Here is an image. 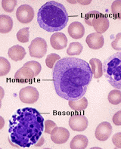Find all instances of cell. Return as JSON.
<instances>
[{"instance_id": "obj_12", "label": "cell", "mask_w": 121, "mask_h": 149, "mask_svg": "<svg viewBox=\"0 0 121 149\" xmlns=\"http://www.w3.org/2000/svg\"><path fill=\"white\" fill-rule=\"evenodd\" d=\"M67 38L63 33H55L50 38V43L51 47L55 50H61L67 47Z\"/></svg>"}, {"instance_id": "obj_33", "label": "cell", "mask_w": 121, "mask_h": 149, "mask_svg": "<svg viewBox=\"0 0 121 149\" xmlns=\"http://www.w3.org/2000/svg\"><path fill=\"white\" fill-rule=\"evenodd\" d=\"M112 120L116 126H121V110L113 115Z\"/></svg>"}, {"instance_id": "obj_26", "label": "cell", "mask_w": 121, "mask_h": 149, "mask_svg": "<svg viewBox=\"0 0 121 149\" xmlns=\"http://www.w3.org/2000/svg\"><path fill=\"white\" fill-rule=\"evenodd\" d=\"M111 12L116 19H121V0L113 1L111 5Z\"/></svg>"}, {"instance_id": "obj_34", "label": "cell", "mask_w": 121, "mask_h": 149, "mask_svg": "<svg viewBox=\"0 0 121 149\" xmlns=\"http://www.w3.org/2000/svg\"><path fill=\"white\" fill-rule=\"evenodd\" d=\"M44 142H45V139H44V137L42 136H41V138L40 139V140L38 141L37 143L35 145V146H37V147H40V146H42L44 144Z\"/></svg>"}, {"instance_id": "obj_10", "label": "cell", "mask_w": 121, "mask_h": 149, "mask_svg": "<svg viewBox=\"0 0 121 149\" xmlns=\"http://www.w3.org/2000/svg\"><path fill=\"white\" fill-rule=\"evenodd\" d=\"M51 139L55 144H64L70 138V132L64 127H56L52 130L51 134Z\"/></svg>"}, {"instance_id": "obj_28", "label": "cell", "mask_w": 121, "mask_h": 149, "mask_svg": "<svg viewBox=\"0 0 121 149\" xmlns=\"http://www.w3.org/2000/svg\"><path fill=\"white\" fill-rule=\"evenodd\" d=\"M100 15L101 13L98 11H89V12H88V13L85 15V17H84L85 22L86 23V24H88L89 26H92V21H94L95 19L97 17H98Z\"/></svg>"}, {"instance_id": "obj_13", "label": "cell", "mask_w": 121, "mask_h": 149, "mask_svg": "<svg viewBox=\"0 0 121 149\" xmlns=\"http://www.w3.org/2000/svg\"><path fill=\"white\" fill-rule=\"evenodd\" d=\"M67 31L70 37L74 40H79L84 36L85 27L79 21H74L69 25Z\"/></svg>"}, {"instance_id": "obj_20", "label": "cell", "mask_w": 121, "mask_h": 149, "mask_svg": "<svg viewBox=\"0 0 121 149\" xmlns=\"http://www.w3.org/2000/svg\"><path fill=\"white\" fill-rule=\"evenodd\" d=\"M68 104L70 108L75 111H82L86 109L88 106V100L86 97H83L78 101H69Z\"/></svg>"}, {"instance_id": "obj_18", "label": "cell", "mask_w": 121, "mask_h": 149, "mask_svg": "<svg viewBox=\"0 0 121 149\" xmlns=\"http://www.w3.org/2000/svg\"><path fill=\"white\" fill-rule=\"evenodd\" d=\"M91 69L92 71L93 77L95 79L102 77L103 76V63L98 58H91L89 61Z\"/></svg>"}, {"instance_id": "obj_8", "label": "cell", "mask_w": 121, "mask_h": 149, "mask_svg": "<svg viewBox=\"0 0 121 149\" xmlns=\"http://www.w3.org/2000/svg\"><path fill=\"white\" fill-rule=\"evenodd\" d=\"M16 17L22 24L30 23L34 17L33 8L29 5H22L16 11Z\"/></svg>"}, {"instance_id": "obj_23", "label": "cell", "mask_w": 121, "mask_h": 149, "mask_svg": "<svg viewBox=\"0 0 121 149\" xmlns=\"http://www.w3.org/2000/svg\"><path fill=\"white\" fill-rule=\"evenodd\" d=\"M17 40L21 42L25 43L30 40V27H24L18 30L17 33Z\"/></svg>"}, {"instance_id": "obj_32", "label": "cell", "mask_w": 121, "mask_h": 149, "mask_svg": "<svg viewBox=\"0 0 121 149\" xmlns=\"http://www.w3.org/2000/svg\"><path fill=\"white\" fill-rule=\"evenodd\" d=\"M112 142L117 148H121V132H117L112 137Z\"/></svg>"}, {"instance_id": "obj_15", "label": "cell", "mask_w": 121, "mask_h": 149, "mask_svg": "<svg viewBox=\"0 0 121 149\" xmlns=\"http://www.w3.org/2000/svg\"><path fill=\"white\" fill-rule=\"evenodd\" d=\"M36 75L33 70L27 66H24L18 69L15 74V79L21 80L22 82H27L26 80H30L35 78Z\"/></svg>"}, {"instance_id": "obj_19", "label": "cell", "mask_w": 121, "mask_h": 149, "mask_svg": "<svg viewBox=\"0 0 121 149\" xmlns=\"http://www.w3.org/2000/svg\"><path fill=\"white\" fill-rule=\"evenodd\" d=\"M13 27V20L11 17L6 15H0V33H8Z\"/></svg>"}, {"instance_id": "obj_11", "label": "cell", "mask_w": 121, "mask_h": 149, "mask_svg": "<svg viewBox=\"0 0 121 149\" xmlns=\"http://www.w3.org/2000/svg\"><path fill=\"white\" fill-rule=\"evenodd\" d=\"M86 42L90 49L97 50L103 47L104 44V39L102 34L95 32L88 35L86 39Z\"/></svg>"}, {"instance_id": "obj_4", "label": "cell", "mask_w": 121, "mask_h": 149, "mask_svg": "<svg viewBox=\"0 0 121 149\" xmlns=\"http://www.w3.org/2000/svg\"><path fill=\"white\" fill-rule=\"evenodd\" d=\"M103 73L108 83L121 89V52L114 53L103 62Z\"/></svg>"}, {"instance_id": "obj_22", "label": "cell", "mask_w": 121, "mask_h": 149, "mask_svg": "<svg viewBox=\"0 0 121 149\" xmlns=\"http://www.w3.org/2000/svg\"><path fill=\"white\" fill-rule=\"evenodd\" d=\"M108 102L113 105H117L121 103V91L120 89H113L111 91L108 96Z\"/></svg>"}, {"instance_id": "obj_24", "label": "cell", "mask_w": 121, "mask_h": 149, "mask_svg": "<svg viewBox=\"0 0 121 149\" xmlns=\"http://www.w3.org/2000/svg\"><path fill=\"white\" fill-rule=\"evenodd\" d=\"M11 70V64L9 61L4 57H0V76L7 75Z\"/></svg>"}, {"instance_id": "obj_14", "label": "cell", "mask_w": 121, "mask_h": 149, "mask_svg": "<svg viewBox=\"0 0 121 149\" xmlns=\"http://www.w3.org/2000/svg\"><path fill=\"white\" fill-rule=\"evenodd\" d=\"M92 26L94 27L95 32L98 33H104L110 26L109 19L101 14L98 17L92 21Z\"/></svg>"}, {"instance_id": "obj_9", "label": "cell", "mask_w": 121, "mask_h": 149, "mask_svg": "<svg viewBox=\"0 0 121 149\" xmlns=\"http://www.w3.org/2000/svg\"><path fill=\"white\" fill-rule=\"evenodd\" d=\"M112 133V126L109 122L104 121L99 123L95 131V136L100 142L108 140Z\"/></svg>"}, {"instance_id": "obj_25", "label": "cell", "mask_w": 121, "mask_h": 149, "mask_svg": "<svg viewBox=\"0 0 121 149\" xmlns=\"http://www.w3.org/2000/svg\"><path fill=\"white\" fill-rule=\"evenodd\" d=\"M61 59V58L60 55H58V54H55V53H51L45 58V64L49 68L53 69L57 61H58Z\"/></svg>"}, {"instance_id": "obj_31", "label": "cell", "mask_w": 121, "mask_h": 149, "mask_svg": "<svg viewBox=\"0 0 121 149\" xmlns=\"http://www.w3.org/2000/svg\"><path fill=\"white\" fill-rule=\"evenodd\" d=\"M45 130H44V132L45 133H49V134H51L52 130L55 127H57V124L52 120H45Z\"/></svg>"}, {"instance_id": "obj_2", "label": "cell", "mask_w": 121, "mask_h": 149, "mask_svg": "<svg viewBox=\"0 0 121 149\" xmlns=\"http://www.w3.org/2000/svg\"><path fill=\"white\" fill-rule=\"evenodd\" d=\"M45 120L33 108L17 110L8 122L9 140L14 146L30 148L35 146L42 136Z\"/></svg>"}, {"instance_id": "obj_7", "label": "cell", "mask_w": 121, "mask_h": 149, "mask_svg": "<svg viewBox=\"0 0 121 149\" xmlns=\"http://www.w3.org/2000/svg\"><path fill=\"white\" fill-rule=\"evenodd\" d=\"M89 122L85 115L79 113H73L69 119V126L72 130L83 132L86 130Z\"/></svg>"}, {"instance_id": "obj_16", "label": "cell", "mask_w": 121, "mask_h": 149, "mask_svg": "<svg viewBox=\"0 0 121 149\" xmlns=\"http://www.w3.org/2000/svg\"><path fill=\"white\" fill-rule=\"evenodd\" d=\"M8 55L11 60L18 61L24 58V57L26 56V51L24 48L21 45H15L8 49Z\"/></svg>"}, {"instance_id": "obj_29", "label": "cell", "mask_w": 121, "mask_h": 149, "mask_svg": "<svg viewBox=\"0 0 121 149\" xmlns=\"http://www.w3.org/2000/svg\"><path fill=\"white\" fill-rule=\"evenodd\" d=\"M24 66H27L29 68H30L35 73V75L38 76L40 74V73L41 72L42 70V66L41 64L38 61H28L24 64Z\"/></svg>"}, {"instance_id": "obj_17", "label": "cell", "mask_w": 121, "mask_h": 149, "mask_svg": "<svg viewBox=\"0 0 121 149\" xmlns=\"http://www.w3.org/2000/svg\"><path fill=\"white\" fill-rule=\"evenodd\" d=\"M88 139L84 135H76L73 138L70 144L71 149H85L88 146Z\"/></svg>"}, {"instance_id": "obj_1", "label": "cell", "mask_w": 121, "mask_h": 149, "mask_svg": "<svg viewBox=\"0 0 121 149\" xmlns=\"http://www.w3.org/2000/svg\"><path fill=\"white\" fill-rule=\"evenodd\" d=\"M92 77L89 63L73 57L57 61L52 70L55 93L68 101H78L85 96Z\"/></svg>"}, {"instance_id": "obj_27", "label": "cell", "mask_w": 121, "mask_h": 149, "mask_svg": "<svg viewBox=\"0 0 121 149\" xmlns=\"http://www.w3.org/2000/svg\"><path fill=\"white\" fill-rule=\"evenodd\" d=\"M17 0H2V6L4 11L6 12H12L17 5Z\"/></svg>"}, {"instance_id": "obj_3", "label": "cell", "mask_w": 121, "mask_h": 149, "mask_svg": "<svg viewBox=\"0 0 121 149\" xmlns=\"http://www.w3.org/2000/svg\"><path fill=\"white\" fill-rule=\"evenodd\" d=\"M68 21L69 17L65 7L55 1L47 2L38 11V24L47 32L61 31L67 26Z\"/></svg>"}, {"instance_id": "obj_5", "label": "cell", "mask_w": 121, "mask_h": 149, "mask_svg": "<svg viewBox=\"0 0 121 149\" xmlns=\"http://www.w3.org/2000/svg\"><path fill=\"white\" fill-rule=\"evenodd\" d=\"M47 42L44 39L41 37H36L32 40L29 45V52L30 57L42 58L45 56L47 52Z\"/></svg>"}, {"instance_id": "obj_30", "label": "cell", "mask_w": 121, "mask_h": 149, "mask_svg": "<svg viewBox=\"0 0 121 149\" xmlns=\"http://www.w3.org/2000/svg\"><path fill=\"white\" fill-rule=\"evenodd\" d=\"M111 46L116 51H121V33L116 35L115 39L111 42Z\"/></svg>"}, {"instance_id": "obj_21", "label": "cell", "mask_w": 121, "mask_h": 149, "mask_svg": "<svg viewBox=\"0 0 121 149\" xmlns=\"http://www.w3.org/2000/svg\"><path fill=\"white\" fill-rule=\"evenodd\" d=\"M83 45L77 42H71L69 45L67 49V54L70 56H74V55H79L81 54L83 52Z\"/></svg>"}, {"instance_id": "obj_6", "label": "cell", "mask_w": 121, "mask_h": 149, "mask_svg": "<svg viewBox=\"0 0 121 149\" xmlns=\"http://www.w3.org/2000/svg\"><path fill=\"white\" fill-rule=\"evenodd\" d=\"M40 97V93L36 87L26 86L19 92V98L24 103L33 104L36 102Z\"/></svg>"}]
</instances>
